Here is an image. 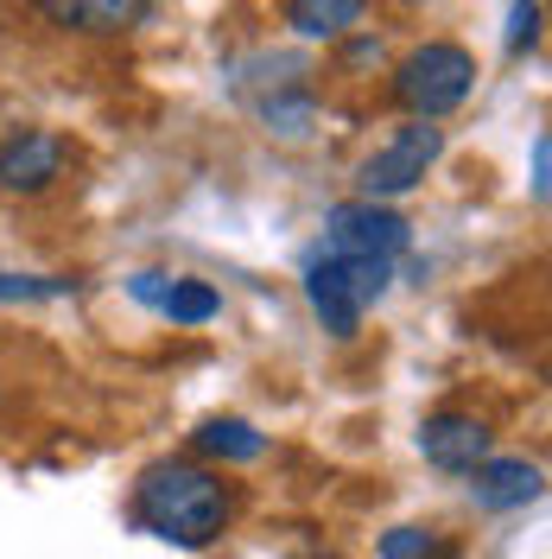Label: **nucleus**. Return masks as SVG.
<instances>
[{
	"instance_id": "9d476101",
	"label": "nucleus",
	"mask_w": 552,
	"mask_h": 559,
	"mask_svg": "<svg viewBox=\"0 0 552 559\" xmlns=\"http://www.w3.org/2000/svg\"><path fill=\"white\" fill-rule=\"evenodd\" d=\"M369 0H286V26L299 38H344Z\"/></svg>"
},
{
	"instance_id": "0eeeda50",
	"label": "nucleus",
	"mask_w": 552,
	"mask_h": 559,
	"mask_svg": "<svg viewBox=\"0 0 552 559\" xmlns=\"http://www.w3.org/2000/svg\"><path fill=\"white\" fill-rule=\"evenodd\" d=\"M419 452H425L432 471H445V477H470L489 457V426L477 414H432L419 426Z\"/></svg>"
},
{
	"instance_id": "f3484780",
	"label": "nucleus",
	"mask_w": 552,
	"mask_h": 559,
	"mask_svg": "<svg viewBox=\"0 0 552 559\" xmlns=\"http://www.w3.org/2000/svg\"><path fill=\"white\" fill-rule=\"evenodd\" d=\"M552 191V140L540 134L533 140V198H547Z\"/></svg>"
},
{
	"instance_id": "39448f33",
	"label": "nucleus",
	"mask_w": 552,
	"mask_h": 559,
	"mask_svg": "<svg viewBox=\"0 0 552 559\" xmlns=\"http://www.w3.org/2000/svg\"><path fill=\"white\" fill-rule=\"evenodd\" d=\"M407 242H413V223L387 204H369V198L337 204L324 216V248H344V254H381V261H394V254H407Z\"/></svg>"
},
{
	"instance_id": "ddd939ff",
	"label": "nucleus",
	"mask_w": 552,
	"mask_h": 559,
	"mask_svg": "<svg viewBox=\"0 0 552 559\" xmlns=\"http://www.w3.org/2000/svg\"><path fill=\"white\" fill-rule=\"evenodd\" d=\"M381 559H457L445 534H432V527H387L381 534Z\"/></svg>"
},
{
	"instance_id": "7ed1b4c3",
	"label": "nucleus",
	"mask_w": 552,
	"mask_h": 559,
	"mask_svg": "<svg viewBox=\"0 0 552 559\" xmlns=\"http://www.w3.org/2000/svg\"><path fill=\"white\" fill-rule=\"evenodd\" d=\"M470 90H477V58H470L464 45H445V38L407 51L400 70H394V103L413 108L419 121H439L451 108H464Z\"/></svg>"
},
{
	"instance_id": "6e6552de",
	"label": "nucleus",
	"mask_w": 552,
	"mask_h": 559,
	"mask_svg": "<svg viewBox=\"0 0 552 559\" xmlns=\"http://www.w3.org/2000/svg\"><path fill=\"white\" fill-rule=\"evenodd\" d=\"M540 489H547V477L527 457H483L470 471V496H477V509H489V515H508V509L540 502Z\"/></svg>"
},
{
	"instance_id": "1a4fd4ad",
	"label": "nucleus",
	"mask_w": 552,
	"mask_h": 559,
	"mask_svg": "<svg viewBox=\"0 0 552 559\" xmlns=\"http://www.w3.org/2000/svg\"><path fill=\"white\" fill-rule=\"evenodd\" d=\"M38 13L51 20V26H64V33H128L140 26L146 13H153V0H33Z\"/></svg>"
},
{
	"instance_id": "f257e3e1",
	"label": "nucleus",
	"mask_w": 552,
	"mask_h": 559,
	"mask_svg": "<svg viewBox=\"0 0 552 559\" xmlns=\"http://www.w3.org/2000/svg\"><path fill=\"white\" fill-rule=\"evenodd\" d=\"M236 515V496L229 484L204 471V464H146L134 484V522L153 534V540H172V547H209Z\"/></svg>"
},
{
	"instance_id": "20e7f679",
	"label": "nucleus",
	"mask_w": 552,
	"mask_h": 559,
	"mask_svg": "<svg viewBox=\"0 0 552 559\" xmlns=\"http://www.w3.org/2000/svg\"><path fill=\"white\" fill-rule=\"evenodd\" d=\"M439 153H445V128H432V121H413V128H400V134H387L362 159V198L369 204H387V198H407L413 185H425V173L439 166Z\"/></svg>"
},
{
	"instance_id": "f03ea898",
	"label": "nucleus",
	"mask_w": 552,
	"mask_h": 559,
	"mask_svg": "<svg viewBox=\"0 0 552 559\" xmlns=\"http://www.w3.org/2000/svg\"><path fill=\"white\" fill-rule=\"evenodd\" d=\"M387 280H394V261L324 248L305 267V299H311V312L324 318L331 337H356V331H362V312L387 293Z\"/></svg>"
},
{
	"instance_id": "423d86ee",
	"label": "nucleus",
	"mask_w": 552,
	"mask_h": 559,
	"mask_svg": "<svg viewBox=\"0 0 552 559\" xmlns=\"http://www.w3.org/2000/svg\"><path fill=\"white\" fill-rule=\"evenodd\" d=\"M64 159L70 153L51 128H20V134L0 140V191H20V198L51 191L64 178Z\"/></svg>"
},
{
	"instance_id": "dca6fc26",
	"label": "nucleus",
	"mask_w": 552,
	"mask_h": 559,
	"mask_svg": "<svg viewBox=\"0 0 552 559\" xmlns=\"http://www.w3.org/2000/svg\"><path fill=\"white\" fill-rule=\"evenodd\" d=\"M533 26H540V7L533 0H515V26H508V45H533Z\"/></svg>"
},
{
	"instance_id": "4468645a",
	"label": "nucleus",
	"mask_w": 552,
	"mask_h": 559,
	"mask_svg": "<svg viewBox=\"0 0 552 559\" xmlns=\"http://www.w3.org/2000/svg\"><path fill=\"white\" fill-rule=\"evenodd\" d=\"M76 280H51V274H0V306H20V299H64Z\"/></svg>"
},
{
	"instance_id": "9b49d317",
	"label": "nucleus",
	"mask_w": 552,
	"mask_h": 559,
	"mask_svg": "<svg viewBox=\"0 0 552 559\" xmlns=\"http://www.w3.org/2000/svg\"><path fill=\"white\" fill-rule=\"evenodd\" d=\"M197 452L223 457V464H254L267 452V432H254L248 419H204L197 426Z\"/></svg>"
},
{
	"instance_id": "f8f14e48",
	"label": "nucleus",
	"mask_w": 552,
	"mask_h": 559,
	"mask_svg": "<svg viewBox=\"0 0 552 559\" xmlns=\"http://www.w3.org/2000/svg\"><path fill=\"white\" fill-rule=\"evenodd\" d=\"M159 312L172 318V324H209V318L223 312V293L209 280H172L166 299H159Z\"/></svg>"
},
{
	"instance_id": "2eb2a0df",
	"label": "nucleus",
	"mask_w": 552,
	"mask_h": 559,
	"mask_svg": "<svg viewBox=\"0 0 552 559\" xmlns=\"http://www.w3.org/2000/svg\"><path fill=\"white\" fill-rule=\"evenodd\" d=\"M166 286H172V274H134V280H128V293H134L140 306H153V312H159V299H166Z\"/></svg>"
}]
</instances>
